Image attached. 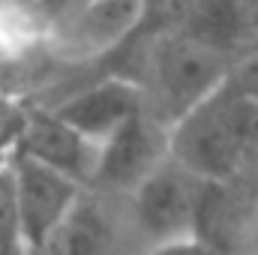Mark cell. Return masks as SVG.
I'll return each mask as SVG.
<instances>
[{"label": "cell", "instance_id": "4fadbf2b", "mask_svg": "<svg viewBox=\"0 0 258 255\" xmlns=\"http://www.w3.org/2000/svg\"><path fill=\"white\" fill-rule=\"evenodd\" d=\"M147 255H222V249L210 240V237H183V240H171V243H159L150 246Z\"/></svg>", "mask_w": 258, "mask_h": 255}, {"label": "cell", "instance_id": "3957f363", "mask_svg": "<svg viewBox=\"0 0 258 255\" xmlns=\"http://www.w3.org/2000/svg\"><path fill=\"white\" fill-rule=\"evenodd\" d=\"M147 0H81L45 24V51L63 63H87L120 48L144 24Z\"/></svg>", "mask_w": 258, "mask_h": 255}, {"label": "cell", "instance_id": "277c9868", "mask_svg": "<svg viewBox=\"0 0 258 255\" xmlns=\"http://www.w3.org/2000/svg\"><path fill=\"white\" fill-rule=\"evenodd\" d=\"M213 189H216L213 183L198 180L168 156L132 192L135 222L141 234L153 246L195 237V234L204 237V213Z\"/></svg>", "mask_w": 258, "mask_h": 255}, {"label": "cell", "instance_id": "5b68a950", "mask_svg": "<svg viewBox=\"0 0 258 255\" xmlns=\"http://www.w3.org/2000/svg\"><path fill=\"white\" fill-rule=\"evenodd\" d=\"M9 171L15 183L24 246L27 252H39L84 198V186L18 150L9 156Z\"/></svg>", "mask_w": 258, "mask_h": 255}, {"label": "cell", "instance_id": "7c38bea8", "mask_svg": "<svg viewBox=\"0 0 258 255\" xmlns=\"http://www.w3.org/2000/svg\"><path fill=\"white\" fill-rule=\"evenodd\" d=\"M27 108H21L12 96L0 93V162L9 159L18 147V138L24 132Z\"/></svg>", "mask_w": 258, "mask_h": 255}, {"label": "cell", "instance_id": "6da1fadb", "mask_svg": "<svg viewBox=\"0 0 258 255\" xmlns=\"http://www.w3.org/2000/svg\"><path fill=\"white\" fill-rule=\"evenodd\" d=\"M168 156L204 183L222 186L258 156V87L231 75L168 126Z\"/></svg>", "mask_w": 258, "mask_h": 255}, {"label": "cell", "instance_id": "52a82bcc", "mask_svg": "<svg viewBox=\"0 0 258 255\" xmlns=\"http://www.w3.org/2000/svg\"><path fill=\"white\" fill-rule=\"evenodd\" d=\"M165 159L168 126L156 120L150 111H144L99 147L93 186L135 192Z\"/></svg>", "mask_w": 258, "mask_h": 255}, {"label": "cell", "instance_id": "9a60e30c", "mask_svg": "<svg viewBox=\"0 0 258 255\" xmlns=\"http://www.w3.org/2000/svg\"><path fill=\"white\" fill-rule=\"evenodd\" d=\"M252 255H255V252H252Z\"/></svg>", "mask_w": 258, "mask_h": 255}, {"label": "cell", "instance_id": "30bf717a", "mask_svg": "<svg viewBox=\"0 0 258 255\" xmlns=\"http://www.w3.org/2000/svg\"><path fill=\"white\" fill-rule=\"evenodd\" d=\"M36 48H45V21L36 6L0 0V66L21 63Z\"/></svg>", "mask_w": 258, "mask_h": 255}, {"label": "cell", "instance_id": "7a4b0ae2", "mask_svg": "<svg viewBox=\"0 0 258 255\" xmlns=\"http://www.w3.org/2000/svg\"><path fill=\"white\" fill-rule=\"evenodd\" d=\"M147 87L153 117L165 126L177 123L186 111L204 102L222 81L231 78L225 54L195 33H171L153 42L147 57Z\"/></svg>", "mask_w": 258, "mask_h": 255}, {"label": "cell", "instance_id": "9c48e42d", "mask_svg": "<svg viewBox=\"0 0 258 255\" xmlns=\"http://www.w3.org/2000/svg\"><path fill=\"white\" fill-rule=\"evenodd\" d=\"M39 255H114V228L102 207L84 195Z\"/></svg>", "mask_w": 258, "mask_h": 255}, {"label": "cell", "instance_id": "8fae6325", "mask_svg": "<svg viewBox=\"0 0 258 255\" xmlns=\"http://www.w3.org/2000/svg\"><path fill=\"white\" fill-rule=\"evenodd\" d=\"M0 255H27L9 159L0 162Z\"/></svg>", "mask_w": 258, "mask_h": 255}, {"label": "cell", "instance_id": "ba28073f", "mask_svg": "<svg viewBox=\"0 0 258 255\" xmlns=\"http://www.w3.org/2000/svg\"><path fill=\"white\" fill-rule=\"evenodd\" d=\"M15 150L42 162V165H48V168H54V171H60L66 177H72L81 186L93 183L99 144L87 141L72 126H66L51 108L27 111L24 132H21Z\"/></svg>", "mask_w": 258, "mask_h": 255}, {"label": "cell", "instance_id": "8992f818", "mask_svg": "<svg viewBox=\"0 0 258 255\" xmlns=\"http://www.w3.org/2000/svg\"><path fill=\"white\" fill-rule=\"evenodd\" d=\"M51 111L78 135L102 147L111 135H117L126 123L147 111V96L138 81L108 75L63 96L57 105H51Z\"/></svg>", "mask_w": 258, "mask_h": 255}, {"label": "cell", "instance_id": "5bb4252c", "mask_svg": "<svg viewBox=\"0 0 258 255\" xmlns=\"http://www.w3.org/2000/svg\"><path fill=\"white\" fill-rule=\"evenodd\" d=\"M252 243H255V249H252V252L258 255V210H255V216H252Z\"/></svg>", "mask_w": 258, "mask_h": 255}]
</instances>
